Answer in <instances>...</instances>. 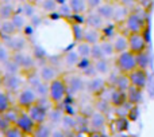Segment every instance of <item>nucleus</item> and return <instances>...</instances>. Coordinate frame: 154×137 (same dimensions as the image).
<instances>
[{
  "label": "nucleus",
  "instance_id": "obj_1",
  "mask_svg": "<svg viewBox=\"0 0 154 137\" xmlns=\"http://www.w3.org/2000/svg\"><path fill=\"white\" fill-rule=\"evenodd\" d=\"M68 94V86L66 81L62 77H58L54 81L49 83V100L53 105H58L66 98Z\"/></svg>",
  "mask_w": 154,
  "mask_h": 137
},
{
  "label": "nucleus",
  "instance_id": "obj_2",
  "mask_svg": "<svg viewBox=\"0 0 154 137\" xmlns=\"http://www.w3.org/2000/svg\"><path fill=\"white\" fill-rule=\"evenodd\" d=\"M115 66H116L118 71L120 74H126L131 73L133 70L137 68V62H135V55L130 51H125V53H120L116 55L115 58Z\"/></svg>",
  "mask_w": 154,
  "mask_h": 137
},
{
  "label": "nucleus",
  "instance_id": "obj_3",
  "mask_svg": "<svg viewBox=\"0 0 154 137\" xmlns=\"http://www.w3.org/2000/svg\"><path fill=\"white\" fill-rule=\"evenodd\" d=\"M127 40H128V51L133 53L134 55L146 51L147 40H146V38H145L143 32H133V34H128Z\"/></svg>",
  "mask_w": 154,
  "mask_h": 137
},
{
  "label": "nucleus",
  "instance_id": "obj_4",
  "mask_svg": "<svg viewBox=\"0 0 154 137\" xmlns=\"http://www.w3.org/2000/svg\"><path fill=\"white\" fill-rule=\"evenodd\" d=\"M26 113L29 114L30 118H31L32 121L35 122V124H37V125H41V124H45V121L48 120L49 109L37 101V103H34L32 106H30V108L27 109Z\"/></svg>",
  "mask_w": 154,
  "mask_h": 137
},
{
  "label": "nucleus",
  "instance_id": "obj_5",
  "mask_svg": "<svg viewBox=\"0 0 154 137\" xmlns=\"http://www.w3.org/2000/svg\"><path fill=\"white\" fill-rule=\"evenodd\" d=\"M130 85L139 90H145V87L147 86V79H149V74L147 70H142V68L137 67L135 70H133L131 73L127 74Z\"/></svg>",
  "mask_w": 154,
  "mask_h": 137
},
{
  "label": "nucleus",
  "instance_id": "obj_6",
  "mask_svg": "<svg viewBox=\"0 0 154 137\" xmlns=\"http://www.w3.org/2000/svg\"><path fill=\"white\" fill-rule=\"evenodd\" d=\"M125 27L128 31V34L133 32H143L145 28V19L138 12H130L127 19L125 20Z\"/></svg>",
  "mask_w": 154,
  "mask_h": 137
},
{
  "label": "nucleus",
  "instance_id": "obj_7",
  "mask_svg": "<svg viewBox=\"0 0 154 137\" xmlns=\"http://www.w3.org/2000/svg\"><path fill=\"white\" fill-rule=\"evenodd\" d=\"M14 125H15L16 128H19L26 136H31L32 133H34L35 128H37V124L30 118V116L26 113V110L20 112V114L18 116V118H16Z\"/></svg>",
  "mask_w": 154,
  "mask_h": 137
},
{
  "label": "nucleus",
  "instance_id": "obj_8",
  "mask_svg": "<svg viewBox=\"0 0 154 137\" xmlns=\"http://www.w3.org/2000/svg\"><path fill=\"white\" fill-rule=\"evenodd\" d=\"M37 101H38V97H37V94H35V92L32 90V87H26V89L20 90V93H19L18 97H16L18 105L20 106L22 109H24V110H27L30 106L37 103Z\"/></svg>",
  "mask_w": 154,
  "mask_h": 137
},
{
  "label": "nucleus",
  "instance_id": "obj_9",
  "mask_svg": "<svg viewBox=\"0 0 154 137\" xmlns=\"http://www.w3.org/2000/svg\"><path fill=\"white\" fill-rule=\"evenodd\" d=\"M85 87H87V90L91 94L100 95L108 86H107V82L103 77H93V78H91L89 81L85 83Z\"/></svg>",
  "mask_w": 154,
  "mask_h": 137
},
{
  "label": "nucleus",
  "instance_id": "obj_10",
  "mask_svg": "<svg viewBox=\"0 0 154 137\" xmlns=\"http://www.w3.org/2000/svg\"><path fill=\"white\" fill-rule=\"evenodd\" d=\"M11 59H12V61L15 62L20 68H26V70L32 68L34 65H35L34 57L30 55V54L23 53V51H20V53H14L12 57H11Z\"/></svg>",
  "mask_w": 154,
  "mask_h": 137
},
{
  "label": "nucleus",
  "instance_id": "obj_11",
  "mask_svg": "<svg viewBox=\"0 0 154 137\" xmlns=\"http://www.w3.org/2000/svg\"><path fill=\"white\" fill-rule=\"evenodd\" d=\"M4 46L12 53H20L27 47V39L20 35H14V36L8 38Z\"/></svg>",
  "mask_w": 154,
  "mask_h": 137
},
{
  "label": "nucleus",
  "instance_id": "obj_12",
  "mask_svg": "<svg viewBox=\"0 0 154 137\" xmlns=\"http://www.w3.org/2000/svg\"><path fill=\"white\" fill-rule=\"evenodd\" d=\"M106 124H107L106 116L97 110L93 112V113L91 114V117L88 118V127L93 129L92 132H100V129L106 127Z\"/></svg>",
  "mask_w": 154,
  "mask_h": 137
},
{
  "label": "nucleus",
  "instance_id": "obj_13",
  "mask_svg": "<svg viewBox=\"0 0 154 137\" xmlns=\"http://www.w3.org/2000/svg\"><path fill=\"white\" fill-rule=\"evenodd\" d=\"M84 22H85V27L96 28V30H100V31H103L104 24H106V22L96 13V11H89V12L85 15Z\"/></svg>",
  "mask_w": 154,
  "mask_h": 137
},
{
  "label": "nucleus",
  "instance_id": "obj_14",
  "mask_svg": "<svg viewBox=\"0 0 154 137\" xmlns=\"http://www.w3.org/2000/svg\"><path fill=\"white\" fill-rule=\"evenodd\" d=\"M39 78L42 82H45V83H50L51 81H54L56 78H58V70H57L54 66H51V65H43L42 67H41V71H39Z\"/></svg>",
  "mask_w": 154,
  "mask_h": 137
},
{
  "label": "nucleus",
  "instance_id": "obj_15",
  "mask_svg": "<svg viewBox=\"0 0 154 137\" xmlns=\"http://www.w3.org/2000/svg\"><path fill=\"white\" fill-rule=\"evenodd\" d=\"M103 40V31L96 28H91V27H85L84 31V42H87L88 45L93 46L97 45Z\"/></svg>",
  "mask_w": 154,
  "mask_h": 137
},
{
  "label": "nucleus",
  "instance_id": "obj_16",
  "mask_svg": "<svg viewBox=\"0 0 154 137\" xmlns=\"http://www.w3.org/2000/svg\"><path fill=\"white\" fill-rule=\"evenodd\" d=\"M23 85V81L19 77V74L16 75H4L3 78V86L8 90V92H18Z\"/></svg>",
  "mask_w": 154,
  "mask_h": 137
},
{
  "label": "nucleus",
  "instance_id": "obj_17",
  "mask_svg": "<svg viewBox=\"0 0 154 137\" xmlns=\"http://www.w3.org/2000/svg\"><path fill=\"white\" fill-rule=\"evenodd\" d=\"M112 46H114L115 54H120L125 53V51L128 50V40H127V35L125 34H116L114 38L111 39Z\"/></svg>",
  "mask_w": 154,
  "mask_h": 137
},
{
  "label": "nucleus",
  "instance_id": "obj_18",
  "mask_svg": "<svg viewBox=\"0 0 154 137\" xmlns=\"http://www.w3.org/2000/svg\"><path fill=\"white\" fill-rule=\"evenodd\" d=\"M127 103V93L122 90L112 89L111 95H109V105L114 108H120V106Z\"/></svg>",
  "mask_w": 154,
  "mask_h": 137
},
{
  "label": "nucleus",
  "instance_id": "obj_19",
  "mask_svg": "<svg viewBox=\"0 0 154 137\" xmlns=\"http://www.w3.org/2000/svg\"><path fill=\"white\" fill-rule=\"evenodd\" d=\"M96 13L103 19L104 22H109L114 18V3L111 1H103L101 5L96 10Z\"/></svg>",
  "mask_w": 154,
  "mask_h": 137
},
{
  "label": "nucleus",
  "instance_id": "obj_20",
  "mask_svg": "<svg viewBox=\"0 0 154 137\" xmlns=\"http://www.w3.org/2000/svg\"><path fill=\"white\" fill-rule=\"evenodd\" d=\"M66 86H68V92L79 93V92H81V90L85 89V82L80 75L73 74V75H70L69 79L66 81Z\"/></svg>",
  "mask_w": 154,
  "mask_h": 137
},
{
  "label": "nucleus",
  "instance_id": "obj_21",
  "mask_svg": "<svg viewBox=\"0 0 154 137\" xmlns=\"http://www.w3.org/2000/svg\"><path fill=\"white\" fill-rule=\"evenodd\" d=\"M128 13H130V11L126 7L120 5L118 1L114 3V18H112V20H114L115 23H125Z\"/></svg>",
  "mask_w": 154,
  "mask_h": 137
},
{
  "label": "nucleus",
  "instance_id": "obj_22",
  "mask_svg": "<svg viewBox=\"0 0 154 137\" xmlns=\"http://www.w3.org/2000/svg\"><path fill=\"white\" fill-rule=\"evenodd\" d=\"M15 5L10 1H3L0 3V19L3 20H11L14 15H15Z\"/></svg>",
  "mask_w": 154,
  "mask_h": 137
},
{
  "label": "nucleus",
  "instance_id": "obj_23",
  "mask_svg": "<svg viewBox=\"0 0 154 137\" xmlns=\"http://www.w3.org/2000/svg\"><path fill=\"white\" fill-rule=\"evenodd\" d=\"M126 93H127V102L131 103V105H134V106H138V103L142 101L143 90H139L134 86H130Z\"/></svg>",
  "mask_w": 154,
  "mask_h": 137
},
{
  "label": "nucleus",
  "instance_id": "obj_24",
  "mask_svg": "<svg viewBox=\"0 0 154 137\" xmlns=\"http://www.w3.org/2000/svg\"><path fill=\"white\" fill-rule=\"evenodd\" d=\"M68 5L72 10V13H75V15H84L88 11L85 0H68Z\"/></svg>",
  "mask_w": 154,
  "mask_h": 137
},
{
  "label": "nucleus",
  "instance_id": "obj_25",
  "mask_svg": "<svg viewBox=\"0 0 154 137\" xmlns=\"http://www.w3.org/2000/svg\"><path fill=\"white\" fill-rule=\"evenodd\" d=\"M93 67H95L97 75H106V74H108L109 71H111V63H109V61L106 58L93 62Z\"/></svg>",
  "mask_w": 154,
  "mask_h": 137
},
{
  "label": "nucleus",
  "instance_id": "obj_26",
  "mask_svg": "<svg viewBox=\"0 0 154 137\" xmlns=\"http://www.w3.org/2000/svg\"><path fill=\"white\" fill-rule=\"evenodd\" d=\"M130 81H128V77L126 74H118L116 79L114 82V86L112 89H116V90H122V92H127V89L130 87Z\"/></svg>",
  "mask_w": 154,
  "mask_h": 137
},
{
  "label": "nucleus",
  "instance_id": "obj_27",
  "mask_svg": "<svg viewBox=\"0 0 154 137\" xmlns=\"http://www.w3.org/2000/svg\"><path fill=\"white\" fill-rule=\"evenodd\" d=\"M72 34H73V39L76 43H80L84 40V31H85V26H82L81 23H72Z\"/></svg>",
  "mask_w": 154,
  "mask_h": 137
},
{
  "label": "nucleus",
  "instance_id": "obj_28",
  "mask_svg": "<svg viewBox=\"0 0 154 137\" xmlns=\"http://www.w3.org/2000/svg\"><path fill=\"white\" fill-rule=\"evenodd\" d=\"M62 61H64V63L68 67H76L80 61V57H79V54L76 53V50L68 51V53H65V55L62 57Z\"/></svg>",
  "mask_w": 154,
  "mask_h": 137
},
{
  "label": "nucleus",
  "instance_id": "obj_29",
  "mask_svg": "<svg viewBox=\"0 0 154 137\" xmlns=\"http://www.w3.org/2000/svg\"><path fill=\"white\" fill-rule=\"evenodd\" d=\"M100 47L101 51H103V55L104 58H111V57L115 55V50H114V46H112V42L109 39H103L100 42Z\"/></svg>",
  "mask_w": 154,
  "mask_h": 137
},
{
  "label": "nucleus",
  "instance_id": "obj_30",
  "mask_svg": "<svg viewBox=\"0 0 154 137\" xmlns=\"http://www.w3.org/2000/svg\"><path fill=\"white\" fill-rule=\"evenodd\" d=\"M0 32H2L3 35H5L7 38H10L16 34V30H15V27H14V24L11 23V20H3L2 23H0Z\"/></svg>",
  "mask_w": 154,
  "mask_h": 137
},
{
  "label": "nucleus",
  "instance_id": "obj_31",
  "mask_svg": "<svg viewBox=\"0 0 154 137\" xmlns=\"http://www.w3.org/2000/svg\"><path fill=\"white\" fill-rule=\"evenodd\" d=\"M11 108H12V105H11L10 95L5 92L0 90V114H4L5 112H8Z\"/></svg>",
  "mask_w": 154,
  "mask_h": 137
},
{
  "label": "nucleus",
  "instance_id": "obj_32",
  "mask_svg": "<svg viewBox=\"0 0 154 137\" xmlns=\"http://www.w3.org/2000/svg\"><path fill=\"white\" fill-rule=\"evenodd\" d=\"M135 62H137V67L142 68V70H147V66H149V55H147L146 51L143 53H139L135 55Z\"/></svg>",
  "mask_w": 154,
  "mask_h": 137
},
{
  "label": "nucleus",
  "instance_id": "obj_33",
  "mask_svg": "<svg viewBox=\"0 0 154 137\" xmlns=\"http://www.w3.org/2000/svg\"><path fill=\"white\" fill-rule=\"evenodd\" d=\"M76 53L79 54L80 58H89L91 55V45H88L87 42H80L76 46Z\"/></svg>",
  "mask_w": 154,
  "mask_h": 137
},
{
  "label": "nucleus",
  "instance_id": "obj_34",
  "mask_svg": "<svg viewBox=\"0 0 154 137\" xmlns=\"http://www.w3.org/2000/svg\"><path fill=\"white\" fill-rule=\"evenodd\" d=\"M11 23L14 24V27H15L16 31H20V30H23L24 27H26L27 20L22 13H15V15L11 18Z\"/></svg>",
  "mask_w": 154,
  "mask_h": 137
},
{
  "label": "nucleus",
  "instance_id": "obj_35",
  "mask_svg": "<svg viewBox=\"0 0 154 137\" xmlns=\"http://www.w3.org/2000/svg\"><path fill=\"white\" fill-rule=\"evenodd\" d=\"M31 136L32 137H51V129L50 127H48L45 124L37 125V128H35L34 133Z\"/></svg>",
  "mask_w": 154,
  "mask_h": 137
},
{
  "label": "nucleus",
  "instance_id": "obj_36",
  "mask_svg": "<svg viewBox=\"0 0 154 137\" xmlns=\"http://www.w3.org/2000/svg\"><path fill=\"white\" fill-rule=\"evenodd\" d=\"M32 90L35 92L38 98H46L49 97V83H45V82H39L37 86L32 87Z\"/></svg>",
  "mask_w": 154,
  "mask_h": 137
},
{
  "label": "nucleus",
  "instance_id": "obj_37",
  "mask_svg": "<svg viewBox=\"0 0 154 137\" xmlns=\"http://www.w3.org/2000/svg\"><path fill=\"white\" fill-rule=\"evenodd\" d=\"M3 68H4L5 75H16V74H19V71H20V67H19L12 59L5 62V63L3 65Z\"/></svg>",
  "mask_w": 154,
  "mask_h": 137
},
{
  "label": "nucleus",
  "instance_id": "obj_38",
  "mask_svg": "<svg viewBox=\"0 0 154 137\" xmlns=\"http://www.w3.org/2000/svg\"><path fill=\"white\" fill-rule=\"evenodd\" d=\"M128 128V121L126 118H120V117H116L114 120V130L118 133H123L125 130H127Z\"/></svg>",
  "mask_w": 154,
  "mask_h": 137
},
{
  "label": "nucleus",
  "instance_id": "obj_39",
  "mask_svg": "<svg viewBox=\"0 0 154 137\" xmlns=\"http://www.w3.org/2000/svg\"><path fill=\"white\" fill-rule=\"evenodd\" d=\"M35 13H37L35 5L31 4L30 1L24 3V4L22 5V15H23L24 18H30V19H31L32 16H35Z\"/></svg>",
  "mask_w": 154,
  "mask_h": 137
},
{
  "label": "nucleus",
  "instance_id": "obj_40",
  "mask_svg": "<svg viewBox=\"0 0 154 137\" xmlns=\"http://www.w3.org/2000/svg\"><path fill=\"white\" fill-rule=\"evenodd\" d=\"M89 58L92 59L93 62H96V61H99V59H103L104 58L103 51H101V47H100V43L91 46V55H89Z\"/></svg>",
  "mask_w": 154,
  "mask_h": 137
},
{
  "label": "nucleus",
  "instance_id": "obj_41",
  "mask_svg": "<svg viewBox=\"0 0 154 137\" xmlns=\"http://www.w3.org/2000/svg\"><path fill=\"white\" fill-rule=\"evenodd\" d=\"M48 118L50 120L53 124H58V122H61L62 118H64V113H62L61 109H53V110L49 112Z\"/></svg>",
  "mask_w": 154,
  "mask_h": 137
},
{
  "label": "nucleus",
  "instance_id": "obj_42",
  "mask_svg": "<svg viewBox=\"0 0 154 137\" xmlns=\"http://www.w3.org/2000/svg\"><path fill=\"white\" fill-rule=\"evenodd\" d=\"M61 122H62L65 129H76L77 128V120L73 116H69V114L64 116V118H62Z\"/></svg>",
  "mask_w": 154,
  "mask_h": 137
},
{
  "label": "nucleus",
  "instance_id": "obj_43",
  "mask_svg": "<svg viewBox=\"0 0 154 137\" xmlns=\"http://www.w3.org/2000/svg\"><path fill=\"white\" fill-rule=\"evenodd\" d=\"M4 137H26V135L15 125H11L8 129L4 130Z\"/></svg>",
  "mask_w": 154,
  "mask_h": 137
},
{
  "label": "nucleus",
  "instance_id": "obj_44",
  "mask_svg": "<svg viewBox=\"0 0 154 137\" xmlns=\"http://www.w3.org/2000/svg\"><path fill=\"white\" fill-rule=\"evenodd\" d=\"M111 108H112V106L109 105V102H108V101H106V100H99L97 103H96V110L100 112V113H103L104 116H106V114L111 110Z\"/></svg>",
  "mask_w": 154,
  "mask_h": 137
},
{
  "label": "nucleus",
  "instance_id": "obj_45",
  "mask_svg": "<svg viewBox=\"0 0 154 137\" xmlns=\"http://www.w3.org/2000/svg\"><path fill=\"white\" fill-rule=\"evenodd\" d=\"M42 8L46 12H54L58 8L57 0H42Z\"/></svg>",
  "mask_w": 154,
  "mask_h": 137
},
{
  "label": "nucleus",
  "instance_id": "obj_46",
  "mask_svg": "<svg viewBox=\"0 0 154 137\" xmlns=\"http://www.w3.org/2000/svg\"><path fill=\"white\" fill-rule=\"evenodd\" d=\"M93 65V61L91 58H80V61H79V63H77V68H79L80 71H82L84 73L85 70H88L91 66Z\"/></svg>",
  "mask_w": 154,
  "mask_h": 137
},
{
  "label": "nucleus",
  "instance_id": "obj_47",
  "mask_svg": "<svg viewBox=\"0 0 154 137\" xmlns=\"http://www.w3.org/2000/svg\"><path fill=\"white\" fill-rule=\"evenodd\" d=\"M11 59V51L5 47L4 45L0 46V63L4 65L5 62H8Z\"/></svg>",
  "mask_w": 154,
  "mask_h": 137
},
{
  "label": "nucleus",
  "instance_id": "obj_48",
  "mask_svg": "<svg viewBox=\"0 0 154 137\" xmlns=\"http://www.w3.org/2000/svg\"><path fill=\"white\" fill-rule=\"evenodd\" d=\"M57 12H58L61 16H64V18H69V16L72 15V10H70V7L68 4L58 5V8H57Z\"/></svg>",
  "mask_w": 154,
  "mask_h": 137
},
{
  "label": "nucleus",
  "instance_id": "obj_49",
  "mask_svg": "<svg viewBox=\"0 0 154 137\" xmlns=\"http://www.w3.org/2000/svg\"><path fill=\"white\" fill-rule=\"evenodd\" d=\"M85 1H87L88 10L89 11H96L101 5V3H103L104 0H85Z\"/></svg>",
  "mask_w": 154,
  "mask_h": 137
},
{
  "label": "nucleus",
  "instance_id": "obj_50",
  "mask_svg": "<svg viewBox=\"0 0 154 137\" xmlns=\"http://www.w3.org/2000/svg\"><path fill=\"white\" fill-rule=\"evenodd\" d=\"M138 116H139V110H138V106H133V108L128 110V114H127V117L131 120V121H135L137 118H138Z\"/></svg>",
  "mask_w": 154,
  "mask_h": 137
},
{
  "label": "nucleus",
  "instance_id": "obj_51",
  "mask_svg": "<svg viewBox=\"0 0 154 137\" xmlns=\"http://www.w3.org/2000/svg\"><path fill=\"white\" fill-rule=\"evenodd\" d=\"M118 3H119L120 5H123V7H126L128 11H130V8L135 5L137 0H118Z\"/></svg>",
  "mask_w": 154,
  "mask_h": 137
},
{
  "label": "nucleus",
  "instance_id": "obj_52",
  "mask_svg": "<svg viewBox=\"0 0 154 137\" xmlns=\"http://www.w3.org/2000/svg\"><path fill=\"white\" fill-rule=\"evenodd\" d=\"M51 137H69L66 135L65 130H61V129H56L51 132Z\"/></svg>",
  "mask_w": 154,
  "mask_h": 137
},
{
  "label": "nucleus",
  "instance_id": "obj_53",
  "mask_svg": "<svg viewBox=\"0 0 154 137\" xmlns=\"http://www.w3.org/2000/svg\"><path fill=\"white\" fill-rule=\"evenodd\" d=\"M39 23H41V18H38V16H32V18H31V24H32V26L37 27Z\"/></svg>",
  "mask_w": 154,
  "mask_h": 137
},
{
  "label": "nucleus",
  "instance_id": "obj_54",
  "mask_svg": "<svg viewBox=\"0 0 154 137\" xmlns=\"http://www.w3.org/2000/svg\"><path fill=\"white\" fill-rule=\"evenodd\" d=\"M72 137H89V135L85 132H79V130H77V132H75L72 135Z\"/></svg>",
  "mask_w": 154,
  "mask_h": 137
},
{
  "label": "nucleus",
  "instance_id": "obj_55",
  "mask_svg": "<svg viewBox=\"0 0 154 137\" xmlns=\"http://www.w3.org/2000/svg\"><path fill=\"white\" fill-rule=\"evenodd\" d=\"M89 137H101V132H91Z\"/></svg>",
  "mask_w": 154,
  "mask_h": 137
},
{
  "label": "nucleus",
  "instance_id": "obj_56",
  "mask_svg": "<svg viewBox=\"0 0 154 137\" xmlns=\"http://www.w3.org/2000/svg\"><path fill=\"white\" fill-rule=\"evenodd\" d=\"M3 78H4V75H2V73H0V86H3Z\"/></svg>",
  "mask_w": 154,
  "mask_h": 137
},
{
  "label": "nucleus",
  "instance_id": "obj_57",
  "mask_svg": "<svg viewBox=\"0 0 154 137\" xmlns=\"http://www.w3.org/2000/svg\"><path fill=\"white\" fill-rule=\"evenodd\" d=\"M18 1H19V3H22V4H24V3H27L29 0H18Z\"/></svg>",
  "mask_w": 154,
  "mask_h": 137
},
{
  "label": "nucleus",
  "instance_id": "obj_58",
  "mask_svg": "<svg viewBox=\"0 0 154 137\" xmlns=\"http://www.w3.org/2000/svg\"><path fill=\"white\" fill-rule=\"evenodd\" d=\"M101 137H111V136L107 135V133H101Z\"/></svg>",
  "mask_w": 154,
  "mask_h": 137
},
{
  "label": "nucleus",
  "instance_id": "obj_59",
  "mask_svg": "<svg viewBox=\"0 0 154 137\" xmlns=\"http://www.w3.org/2000/svg\"><path fill=\"white\" fill-rule=\"evenodd\" d=\"M4 1H10V3H12V0H4Z\"/></svg>",
  "mask_w": 154,
  "mask_h": 137
},
{
  "label": "nucleus",
  "instance_id": "obj_60",
  "mask_svg": "<svg viewBox=\"0 0 154 137\" xmlns=\"http://www.w3.org/2000/svg\"><path fill=\"white\" fill-rule=\"evenodd\" d=\"M0 46H2V36H0Z\"/></svg>",
  "mask_w": 154,
  "mask_h": 137
},
{
  "label": "nucleus",
  "instance_id": "obj_61",
  "mask_svg": "<svg viewBox=\"0 0 154 137\" xmlns=\"http://www.w3.org/2000/svg\"><path fill=\"white\" fill-rule=\"evenodd\" d=\"M26 137H30V136H26Z\"/></svg>",
  "mask_w": 154,
  "mask_h": 137
},
{
  "label": "nucleus",
  "instance_id": "obj_62",
  "mask_svg": "<svg viewBox=\"0 0 154 137\" xmlns=\"http://www.w3.org/2000/svg\"><path fill=\"white\" fill-rule=\"evenodd\" d=\"M137 1H138V0H137Z\"/></svg>",
  "mask_w": 154,
  "mask_h": 137
}]
</instances>
